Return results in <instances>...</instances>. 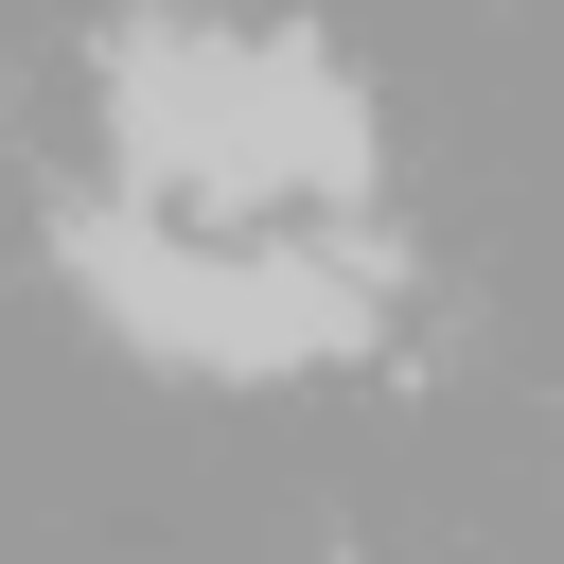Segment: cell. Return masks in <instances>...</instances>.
<instances>
[{"mask_svg":"<svg viewBox=\"0 0 564 564\" xmlns=\"http://www.w3.org/2000/svg\"><path fill=\"white\" fill-rule=\"evenodd\" d=\"M106 123H123L141 194H229V212L370 194V106L317 53H264V35H194V18L106 35Z\"/></svg>","mask_w":564,"mask_h":564,"instance_id":"6da1fadb","label":"cell"},{"mask_svg":"<svg viewBox=\"0 0 564 564\" xmlns=\"http://www.w3.org/2000/svg\"><path fill=\"white\" fill-rule=\"evenodd\" d=\"M70 282L176 370H317V352H370L388 317L370 247H176L159 212H70Z\"/></svg>","mask_w":564,"mask_h":564,"instance_id":"7a4b0ae2","label":"cell"}]
</instances>
